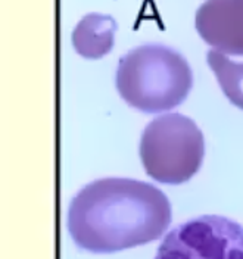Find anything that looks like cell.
I'll use <instances>...</instances> for the list:
<instances>
[{
    "label": "cell",
    "instance_id": "cell-1",
    "mask_svg": "<svg viewBox=\"0 0 243 259\" xmlns=\"http://www.w3.org/2000/svg\"><path fill=\"white\" fill-rule=\"evenodd\" d=\"M171 223V203L150 183L124 177L95 180L68 208V230L77 246L109 253L156 240Z\"/></svg>",
    "mask_w": 243,
    "mask_h": 259
},
{
    "label": "cell",
    "instance_id": "cell-2",
    "mask_svg": "<svg viewBox=\"0 0 243 259\" xmlns=\"http://www.w3.org/2000/svg\"><path fill=\"white\" fill-rule=\"evenodd\" d=\"M193 84L187 59L176 49L145 43L130 49L116 68V87L131 106L145 112L168 111L180 105Z\"/></svg>",
    "mask_w": 243,
    "mask_h": 259
},
{
    "label": "cell",
    "instance_id": "cell-3",
    "mask_svg": "<svg viewBox=\"0 0 243 259\" xmlns=\"http://www.w3.org/2000/svg\"><path fill=\"white\" fill-rule=\"evenodd\" d=\"M205 155L204 134L192 118L162 113L143 130L140 156L146 172L156 181L180 184L200 168Z\"/></svg>",
    "mask_w": 243,
    "mask_h": 259
},
{
    "label": "cell",
    "instance_id": "cell-4",
    "mask_svg": "<svg viewBox=\"0 0 243 259\" xmlns=\"http://www.w3.org/2000/svg\"><path fill=\"white\" fill-rule=\"evenodd\" d=\"M155 259H243V227L220 215H202L174 227Z\"/></svg>",
    "mask_w": 243,
    "mask_h": 259
},
{
    "label": "cell",
    "instance_id": "cell-5",
    "mask_svg": "<svg viewBox=\"0 0 243 259\" xmlns=\"http://www.w3.org/2000/svg\"><path fill=\"white\" fill-rule=\"evenodd\" d=\"M194 24L214 50L243 55V0H208L197 8Z\"/></svg>",
    "mask_w": 243,
    "mask_h": 259
},
{
    "label": "cell",
    "instance_id": "cell-6",
    "mask_svg": "<svg viewBox=\"0 0 243 259\" xmlns=\"http://www.w3.org/2000/svg\"><path fill=\"white\" fill-rule=\"evenodd\" d=\"M116 22L111 15L92 12L83 16L72 31L75 50L86 58H100L113 46Z\"/></svg>",
    "mask_w": 243,
    "mask_h": 259
},
{
    "label": "cell",
    "instance_id": "cell-7",
    "mask_svg": "<svg viewBox=\"0 0 243 259\" xmlns=\"http://www.w3.org/2000/svg\"><path fill=\"white\" fill-rule=\"evenodd\" d=\"M207 61L228 100L243 109V62H234L214 49L208 52Z\"/></svg>",
    "mask_w": 243,
    "mask_h": 259
}]
</instances>
